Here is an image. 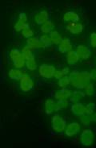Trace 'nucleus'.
Segmentation results:
<instances>
[{
	"label": "nucleus",
	"instance_id": "39448f33",
	"mask_svg": "<svg viewBox=\"0 0 96 148\" xmlns=\"http://www.w3.org/2000/svg\"><path fill=\"white\" fill-rule=\"evenodd\" d=\"M55 67L49 64H43L39 66V75L44 79H51L55 77Z\"/></svg>",
	"mask_w": 96,
	"mask_h": 148
},
{
	"label": "nucleus",
	"instance_id": "6ab92c4d",
	"mask_svg": "<svg viewBox=\"0 0 96 148\" xmlns=\"http://www.w3.org/2000/svg\"><path fill=\"white\" fill-rule=\"evenodd\" d=\"M66 60H67V64L71 66V65H74V64L78 63V61L80 60V57H79V56H78L76 51L72 50V51H70L68 53H67Z\"/></svg>",
	"mask_w": 96,
	"mask_h": 148
},
{
	"label": "nucleus",
	"instance_id": "393cba45",
	"mask_svg": "<svg viewBox=\"0 0 96 148\" xmlns=\"http://www.w3.org/2000/svg\"><path fill=\"white\" fill-rule=\"evenodd\" d=\"M21 52H22V55L24 56V57H25V59L26 60H29L30 59V58L34 57V56H35L33 52V49H31L30 48H29L27 45L22 47Z\"/></svg>",
	"mask_w": 96,
	"mask_h": 148
},
{
	"label": "nucleus",
	"instance_id": "c85d7f7f",
	"mask_svg": "<svg viewBox=\"0 0 96 148\" xmlns=\"http://www.w3.org/2000/svg\"><path fill=\"white\" fill-rule=\"evenodd\" d=\"M84 89H85L86 95H87V96L92 97L95 94V87L93 83H89Z\"/></svg>",
	"mask_w": 96,
	"mask_h": 148
},
{
	"label": "nucleus",
	"instance_id": "2f4dec72",
	"mask_svg": "<svg viewBox=\"0 0 96 148\" xmlns=\"http://www.w3.org/2000/svg\"><path fill=\"white\" fill-rule=\"evenodd\" d=\"M90 45L93 48H96V32H91L90 35Z\"/></svg>",
	"mask_w": 96,
	"mask_h": 148
},
{
	"label": "nucleus",
	"instance_id": "f704fd0d",
	"mask_svg": "<svg viewBox=\"0 0 96 148\" xmlns=\"http://www.w3.org/2000/svg\"><path fill=\"white\" fill-rule=\"evenodd\" d=\"M92 122L96 124V112H94V114H92Z\"/></svg>",
	"mask_w": 96,
	"mask_h": 148
},
{
	"label": "nucleus",
	"instance_id": "c9c22d12",
	"mask_svg": "<svg viewBox=\"0 0 96 148\" xmlns=\"http://www.w3.org/2000/svg\"><path fill=\"white\" fill-rule=\"evenodd\" d=\"M95 65H96V59H95Z\"/></svg>",
	"mask_w": 96,
	"mask_h": 148
},
{
	"label": "nucleus",
	"instance_id": "20e7f679",
	"mask_svg": "<svg viewBox=\"0 0 96 148\" xmlns=\"http://www.w3.org/2000/svg\"><path fill=\"white\" fill-rule=\"evenodd\" d=\"M95 139V134L91 129H84L80 134L79 142L83 147H91Z\"/></svg>",
	"mask_w": 96,
	"mask_h": 148
},
{
	"label": "nucleus",
	"instance_id": "7c9ffc66",
	"mask_svg": "<svg viewBox=\"0 0 96 148\" xmlns=\"http://www.w3.org/2000/svg\"><path fill=\"white\" fill-rule=\"evenodd\" d=\"M96 109V104L94 102H90L86 106V113L89 114H93Z\"/></svg>",
	"mask_w": 96,
	"mask_h": 148
},
{
	"label": "nucleus",
	"instance_id": "f3484780",
	"mask_svg": "<svg viewBox=\"0 0 96 148\" xmlns=\"http://www.w3.org/2000/svg\"><path fill=\"white\" fill-rule=\"evenodd\" d=\"M26 45L33 50L39 48H45L44 45L41 42L39 38L34 36L26 40Z\"/></svg>",
	"mask_w": 96,
	"mask_h": 148
},
{
	"label": "nucleus",
	"instance_id": "dca6fc26",
	"mask_svg": "<svg viewBox=\"0 0 96 148\" xmlns=\"http://www.w3.org/2000/svg\"><path fill=\"white\" fill-rule=\"evenodd\" d=\"M63 20L64 22L67 23H78L80 20V17L77 12H75L74 11H68L66 13H64L63 16Z\"/></svg>",
	"mask_w": 96,
	"mask_h": 148
},
{
	"label": "nucleus",
	"instance_id": "aec40b11",
	"mask_svg": "<svg viewBox=\"0 0 96 148\" xmlns=\"http://www.w3.org/2000/svg\"><path fill=\"white\" fill-rule=\"evenodd\" d=\"M86 96L85 92H82V89H76L74 92H72V95L69 99V101L71 103H76V102H79L82 97Z\"/></svg>",
	"mask_w": 96,
	"mask_h": 148
},
{
	"label": "nucleus",
	"instance_id": "f8f14e48",
	"mask_svg": "<svg viewBox=\"0 0 96 148\" xmlns=\"http://www.w3.org/2000/svg\"><path fill=\"white\" fill-rule=\"evenodd\" d=\"M75 51L77 52V53L79 56V57H80V59L82 60H87L90 59L91 56V49L87 46H86V45H78Z\"/></svg>",
	"mask_w": 96,
	"mask_h": 148
},
{
	"label": "nucleus",
	"instance_id": "2eb2a0df",
	"mask_svg": "<svg viewBox=\"0 0 96 148\" xmlns=\"http://www.w3.org/2000/svg\"><path fill=\"white\" fill-rule=\"evenodd\" d=\"M50 15L47 11H40L34 15V21L38 25H43V23L49 21Z\"/></svg>",
	"mask_w": 96,
	"mask_h": 148
},
{
	"label": "nucleus",
	"instance_id": "b1692460",
	"mask_svg": "<svg viewBox=\"0 0 96 148\" xmlns=\"http://www.w3.org/2000/svg\"><path fill=\"white\" fill-rule=\"evenodd\" d=\"M69 100H63V101H56L55 103V112L64 110H67L69 107Z\"/></svg>",
	"mask_w": 96,
	"mask_h": 148
},
{
	"label": "nucleus",
	"instance_id": "4be33fe9",
	"mask_svg": "<svg viewBox=\"0 0 96 148\" xmlns=\"http://www.w3.org/2000/svg\"><path fill=\"white\" fill-rule=\"evenodd\" d=\"M49 36H50V38L51 40L52 45H59L61 43V41L63 40V37L61 36V34L55 30L52 31L49 34Z\"/></svg>",
	"mask_w": 96,
	"mask_h": 148
},
{
	"label": "nucleus",
	"instance_id": "473e14b6",
	"mask_svg": "<svg viewBox=\"0 0 96 148\" xmlns=\"http://www.w3.org/2000/svg\"><path fill=\"white\" fill-rule=\"evenodd\" d=\"M64 76H66V75L63 73V69H60V70H56L54 77L55 78V79H57V80H59V79H61L62 77H63Z\"/></svg>",
	"mask_w": 96,
	"mask_h": 148
},
{
	"label": "nucleus",
	"instance_id": "f03ea898",
	"mask_svg": "<svg viewBox=\"0 0 96 148\" xmlns=\"http://www.w3.org/2000/svg\"><path fill=\"white\" fill-rule=\"evenodd\" d=\"M9 58L15 69H23L26 67V59L18 48L11 49L9 53Z\"/></svg>",
	"mask_w": 96,
	"mask_h": 148
},
{
	"label": "nucleus",
	"instance_id": "cd10ccee",
	"mask_svg": "<svg viewBox=\"0 0 96 148\" xmlns=\"http://www.w3.org/2000/svg\"><path fill=\"white\" fill-rule=\"evenodd\" d=\"M39 40L44 45L45 48H48L51 45H52L51 40L50 38V36L47 35V34H43V35H41L40 36H39Z\"/></svg>",
	"mask_w": 96,
	"mask_h": 148
},
{
	"label": "nucleus",
	"instance_id": "6e6552de",
	"mask_svg": "<svg viewBox=\"0 0 96 148\" xmlns=\"http://www.w3.org/2000/svg\"><path fill=\"white\" fill-rule=\"evenodd\" d=\"M81 130V124L78 122H72L67 125L64 133L67 137L72 138L77 135Z\"/></svg>",
	"mask_w": 96,
	"mask_h": 148
},
{
	"label": "nucleus",
	"instance_id": "a878e982",
	"mask_svg": "<svg viewBox=\"0 0 96 148\" xmlns=\"http://www.w3.org/2000/svg\"><path fill=\"white\" fill-rule=\"evenodd\" d=\"M69 85H70V82L68 75L67 76H64L63 77L58 80V85H59V87H60L61 89L67 88Z\"/></svg>",
	"mask_w": 96,
	"mask_h": 148
},
{
	"label": "nucleus",
	"instance_id": "5701e85b",
	"mask_svg": "<svg viewBox=\"0 0 96 148\" xmlns=\"http://www.w3.org/2000/svg\"><path fill=\"white\" fill-rule=\"evenodd\" d=\"M26 68L27 70L31 71V72L37 69L38 64L35 56H34L29 60H26Z\"/></svg>",
	"mask_w": 96,
	"mask_h": 148
},
{
	"label": "nucleus",
	"instance_id": "7ed1b4c3",
	"mask_svg": "<svg viewBox=\"0 0 96 148\" xmlns=\"http://www.w3.org/2000/svg\"><path fill=\"white\" fill-rule=\"evenodd\" d=\"M67 121L59 114H55L51 118V128L54 132L61 134L67 127Z\"/></svg>",
	"mask_w": 96,
	"mask_h": 148
},
{
	"label": "nucleus",
	"instance_id": "72a5a7b5",
	"mask_svg": "<svg viewBox=\"0 0 96 148\" xmlns=\"http://www.w3.org/2000/svg\"><path fill=\"white\" fill-rule=\"evenodd\" d=\"M90 77H91V79H92L94 81H96V69H92L91 70Z\"/></svg>",
	"mask_w": 96,
	"mask_h": 148
},
{
	"label": "nucleus",
	"instance_id": "bb28decb",
	"mask_svg": "<svg viewBox=\"0 0 96 148\" xmlns=\"http://www.w3.org/2000/svg\"><path fill=\"white\" fill-rule=\"evenodd\" d=\"M79 118H80L81 123L84 126H88L92 122V114H89L85 113L84 114Z\"/></svg>",
	"mask_w": 96,
	"mask_h": 148
},
{
	"label": "nucleus",
	"instance_id": "423d86ee",
	"mask_svg": "<svg viewBox=\"0 0 96 148\" xmlns=\"http://www.w3.org/2000/svg\"><path fill=\"white\" fill-rule=\"evenodd\" d=\"M28 21V17L26 13L24 12H20L19 15V18L14 25V29L15 32H22V30L25 29L26 27H29V23H27Z\"/></svg>",
	"mask_w": 96,
	"mask_h": 148
},
{
	"label": "nucleus",
	"instance_id": "4468645a",
	"mask_svg": "<svg viewBox=\"0 0 96 148\" xmlns=\"http://www.w3.org/2000/svg\"><path fill=\"white\" fill-rule=\"evenodd\" d=\"M27 75L26 71L22 69H11L8 72V77L11 80L13 81H20L24 76Z\"/></svg>",
	"mask_w": 96,
	"mask_h": 148
},
{
	"label": "nucleus",
	"instance_id": "412c9836",
	"mask_svg": "<svg viewBox=\"0 0 96 148\" xmlns=\"http://www.w3.org/2000/svg\"><path fill=\"white\" fill-rule=\"evenodd\" d=\"M54 29H55V23L52 22L51 20L46 22L40 27V32L43 34L49 35L52 31H54Z\"/></svg>",
	"mask_w": 96,
	"mask_h": 148
},
{
	"label": "nucleus",
	"instance_id": "9b49d317",
	"mask_svg": "<svg viewBox=\"0 0 96 148\" xmlns=\"http://www.w3.org/2000/svg\"><path fill=\"white\" fill-rule=\"evenodd\" d=\"M72 48H73V45L71 44L70 39H68V38L63 39L61 43L58 45V51L62 54H67L73 50Z\"/></svg>",
	"mask_w": 96,
	"mask_h": 148
},
{
	"label": "nucleus",
	"instance_id": "c756f323",
	"mask_svg": "<svg viewBox=\"0 0 96 148\" xmlns=\"http://www.w3.org/2000/svg\"><path fill=\"white\" fill-rule=\"evenodd\" d=\"M21 34H22V36L24 38L30 39L31 37H34V32L29 27H26L25 29L22 30V32H21Z\"/></svg>",
	"mask_w": 96,
	"mask_h": 148
},
{
	"label": "nucleus",
	"instance_id": "f257e3e1",
	"mask_svg": "<svg viewBox=\"0 0 96 148\" xmlns=\"http://www.w3.org/2000/svg\"><path fill=\"white\" fill-rule=\"evenodd\" d=\"M70 78V85L76 89H85L90 83L91 77L90 72L88 71H80L72 70L68 75Z\"/></svg>",
	"mask_w": 96,
	"mask_h": 148
},
{
	"label": "nucleus",
	"instance_id": "9d476101",
	"mask_svg": "<svg viewBox=\"0 0 96 148\" xmlns=\"http://www.w3.org/2000/svg\"><path fill=\"white\" fill-rule=\"evenodd\" d=\"M72 91L68 88H63L60 90H58L54 94V98L56 101L69 100L72 95Z\"/></svg>",
	"mask_w": 96,
	"mask_h": 148
},
{
	"label": "nucleus",
	"instance_id": "ddd939ff",
	"mask_svg": "<svg viewBox=\"0 0 96 148\" xmlns=\"http://www.w3.org/2000/svg\"><path fill=\"white\" fill-rule=\"evenodd\" d=\"M70 112L76 117H81L86 113V106L81 102L72 103L70 105Z\"/></svg>",
	"mask_w": 96,
	"mask_h": 148
},
{
	"label": "nucleus",
	"instance_id": "0eeeda50",
	"mask_svg": "<svg viewBox=\"0 0 96 148\" xmlns=\"http://www.w3.org/2000/svg\"><path fill=\"white\" fill-rule=\"evenodd\" d=\"M34 87V82L32 78L27 74L19 81V88L22 92H30Z\"/></svg>",
	"mask_w": 96,
	"mask_h": 148
},
{
	"label": "nucleus",
	"instance_id": "a211bd4d",
	"mask_svg": "<svg viewBox=\"0 0 96 148\" xmlns=\"http://www.w3.org/2000/svg\"><path fill=\"white\" fill-rule=\"evenodd\" d=\"M56 101L52 98H47L44 102V110L46 114L51 115L54 112H55Z\"/></svg>",
	"mask_w": 96,
	"mask_h": 148
},
{
	"label": "nucleus",
	"instance_id": "1a4fd4ad",
	"mask_svg": "<svg viewBox=\"0 0 96 148\" xmlns=\"http://www.w3.org/2000/svg\"><path fill=\"white\" fill-rule=\"evenodd\" d=\"M66 29L70 34L78 35V34H81L83 32L84 26H83V24L81 23L70 22L67 23V24L66 25Z\"/></svg>",
	"mask_w": 96,
	"mask_h": 148
}]
</instances>
